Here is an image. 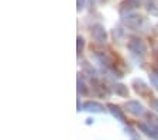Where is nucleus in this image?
<instances>
[{"label": "nucleus", "instance_id": "nucleus-1", "mask_svg": "<svg viewBox=\"0 0 158 140\" xmlns=\"http://www.w3.org/2000/svg\"><path fill=\"white\" fill-rule=\"evenodd\" d=\"M127 48L130 50V53L133 55L140 57V58L145 57V54H147V45H145V43L143 40H140V38H135V37L128 41Z\"/></svg>", "mask_w": 158, "mask_h": 140}, {"label": "nucleus", "instance_id": "nucleus-2", "mask_svg": "<svg viewBox=\"0 0 158 140\" xmlns=\"http://www.w3.org/2000/svg\"><path fill=\"white\" fill-rule=\"evenodd\" d=\"M123 24H124L127 28L137 30L138 27L143 24V17L135 13H127L123 16Z\"/></svg>", "mask_w": 158, "mask_h": 140}, {"label": "nucleus", "instance_id": "nucleus-3", "mask_svg": "<svg viewBox=\"0 0 158 140\" xmlns=\"http://www.w3.org/2000/svg\"><path fill=\"white\" fill-rule=\"evenodd\" d=\"M124 108H126V110H127L128 113H131L133 116L141 117V116H144L145 115L144 106H143L138 100H128V102H126Z\"/></svg>", "mask_w": 158, "mask_h": 140}, {"label": "nucleus", "instance_id": "nucleus-4", "mask_svg": "<svg viewBox=\"0 0 158 140\" xmlns=\"http://www.w3.org/2000/svg\"><path fill=\"white\" fill-rule=\"evenodd\" d=\"M92 38L98 44H105L107 41V33L102 24H95L92 27Z\"/></svg>", "mask_w": 158, "mask_h": 140}, {"label": "nucleus", "instance_id": "nucleus-5", "mask_svg": "<svg viewBox=\"0 0 158 140\" xmlns=\"http://www.w3.org/2000/svg\"><path fill=\"white\" fill-rule=\"evenodd\" d=\"M138 127H140V130H141L145 136L151 137L154 140H158V127L157 126L148 123V122H141V123H138Z\"/></svg>", "mask_w": 158, "mask_h": 140}, {"label": "nucleus", "instance_id": "nucleus-6", "mask_svg": "<svg viewBox=\"0 0 158 140\" xmlns=\"http://www.w3.org/2000/svg\"><path fill=\"white\" fill-rule=\"evenodd\" d=\"M133 87H134V91L138 93V95H141V96H151V93H150V88L147 87V83L141 79H134L133 81Z\"/></svg>", "mask_w": 158, "mask_h": 140}, {"label": "nucleus", "instance_id": "nucleus-7", "mask_svg": "<svg viewBox=\"0 0 158 140\" xmlns=\"http://www.w3.org/2000/svg\"><path fill=\"white\" fill-rule=\"evenodd\" d=\"M140 4H141V0H124V2L120 4V13H122V16L126 14V11L130 13V10L137 9Z\"/></svg>", "mask_w": 158, "mask_h": 140}, {"label": "nucleus", "instance_id": "nucleus-8", "mask_svg": "<svg viewBox=\"0 0 158 140\" xmlns=\"http://www.w3.org/2000/svg\"><path fill=\"white\" fill-rule=\"evenodd\" d=\"M83 110L93 112V113H102V112H105V106L100 105L99 102H95V100H88L83 104Z\"/></svg>", "mask_w": 158, "mask_h": 140}, {"label": "nucleus", "instance_id": "nucleus-9", "mask_svg": "<svg viewBox=\"0 0 158 140\" xmlns=\"http://www.w3.org/2000/svg\"><path fill=\"white\" fill-rule=\"evenodd\" d=\"M107 109L110 110V113H112L117 120H120V122H126V116H124V113H123V110L120 109V108H118L117 105L109 104V105H107Z\"/></svg>", "mask_w": 158, "mask_h": 140}, {"label": "nucleus", "instance_id": "nucleus-10", "mask_svg": "<svg viewBox=\"0 0 158 140\" xmlns=\"http://www.w3.org/2000/svg\"><path fill=\"white\" fill-rule=\"evenodd\" d=\"M113 92L122 98L128 96V89L126 85H123V83H114V85H113Z\"/></svg>", "mask_w": 158, "mask_h": 140}, {"label": "nucleus", "instance_id": "nucleus-11", "mask_svg": "<svg viewBox=\"0 0 158 140\" xmlns=\"http://www.w3.org/2000/svg\"><path fill=\"white\" fill-rule=\"evenodd\" d=\"M150 82L154 87V89L158 92V72H152L150 74Z\"/></svg>", "mask_w": 158, "mask_h": 140}, {"label": "nucleus", "instance_id": "nucleus-12", "mask_svg": "<svg viewBox=\"0 0 158 140\" xmlns=\"http://www.w3.org/2000/svg\"><path fill=\"white\" fill-rule=\"evenodd\" d=\"M83 68H85V71H86V72H88L92 78H96V71L93 70V68L90 67V65H89L88 62H83Z\"/></svg>", "mask_w": 158, "mask_h": 140}, {"label": "nucleus", "instance_id": "nucleus-13", "mask_svg": "<svg viewBox=\"0 0 158 140\" xmlns=\"http://www.w3.org/2000/svg\"><path fill=\"white\" fill-rule=\"evenodd\" d=\"M78 92L82 93V95H86V93H88V89H86L85 83L81 81V78H78Z\"/></svg>", "mask_w": 158, "mask_h": 140}, {"label": "nucleus", "instance_id": "nucleus-14", "mask_svg": "<svg viewBox=\"0 0 158 140\" xmlns=\"http://www.w3.org/2000/svg\"><path fill=\"white\" fill-rule=\"evenodd\" d=\"M83 45H85V41H83V38H82V37H78V54L82 53Z\"/></svg>", "mask_w": 158, "mask_h": 140}, {"label": "nucleus", "instance_id": "nucleus-15", "mask_svg": "<svg viewBox=\"0 0 158 140\" xmlns=\"http://www.w3.org/2000/svg\"><path fill=\"white\" fill-rule=\"evenodd\" d=\"M151 109H154L158 113V99H151Z\"/></svg>", "mask_w": 158, "mask_h": 140}, {"label": "nucleus", "instance_id": "nucleus-16", "mask_svg": "<svg viewBox=\"0 0 158 140\" xmlns=\"http://www.w3.org/2000/svg\"><path fill=\"white\" fill-rule=\"evenodd\" d=\"M81 2H82V0H78V10H81V9H82V4H81Z\"/></svg>", "mask_w": 158, "mask_h": 140}, {"label": "nucleus", "instance_id": "nucleus-17", "mask_svg": "<svg viewBox=\"0 0 158 140\" xmlns=\"http://www.w3.org/2000/svg\"><path fill=\"white\" fill-rule=\"evenodd\" d=\"M86 2H88V7L92 6V2H93V0H86Z\"/></svg>", "mask_w": 158, "mask_h": 140}, {"label": "nucleus", "instance_id": "nucleus-18", "mask_svg": "<svg viewBox=\"0 0 158 140\" xmlns=\"http://www.w3.org/2000/svg\"><path fill=\"white\" fill-rule=\"evenodd\" d=\"M98 2H100V3H105V2H107V0H98Z\"/></svg>", "mask_w": 158, "mask_h": 140}]
</instances>
